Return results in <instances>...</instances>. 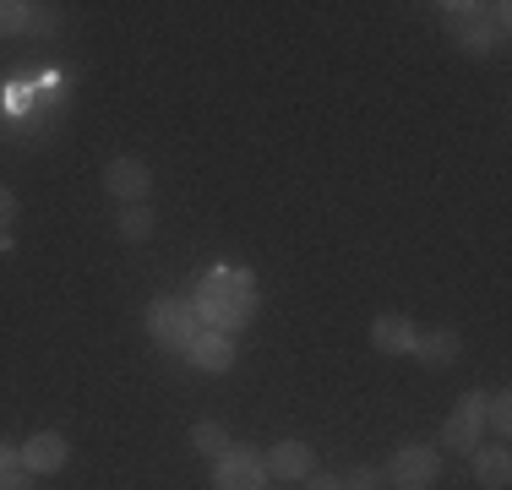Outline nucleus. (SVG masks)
Here are the masks:
<instances>
[{"mask_svg": "<svg viewBox=\"0 0 512 490\" xmlns=\"http://www.w3.org/2000/svg\"><path fill=\"white\" fill-rule=\"evenodd\" d=\"M191 305H197L202 327L235 338L240 327L256 316V278L246 273V267H213V273L197 284V300Z\"/></svg>", "mask_w": 512, "mask_h": 490, "instance_id": "obj_1", "label": "nucleus"}, {"mask_svg": "<svg viewBox=\"0 0 512 490\" xmlns=\"http://www.w3.org/2000/svg\"><path fill=\"white\" fill-rule=\"evenodd\" d=\"M50 28H55V17H50L44 6H33V11H28V33H50Z\"/></svg>", "mask_w": 512, "mask_h": 490, "instance_id": "obj_21", "label": "nucleus"}, {"mask_svg": "<svg viewBox=\"0 0 512 490\" xmlns=\"http://www.w3.org/2000/svg\"><path fill=\"white\" fill-rule=\"evenodd\" d=\"M0 490H33V474H28V469H11V474H0Z\"/></svg>", "mask_w": 512, "mask_h": 490, "instance_id": "obj_20", "label": "nucleus"}, {"mask_svg": "<svg viewBox=\"0 0 512 490\" xmlns=\"http://www.w3.org/2000/svg\"><path fill=\"white\" fill-rule=\"evenodd\" d=\"M104 186H109V196H120V207H126V202H148V191H153V169L142 164V158H109Z\"/></svg>", "mask_w": 512, "mask_h": 490, "instance_id": "obj_7", "label": "nucleus"}, {"mask_svg": "<svg viewBox=\"0 0 512 490\" xmlns=\"http://www.w3.org/2000/svg\"><path fill=\"white\" fill-rule=\"evenodd\" d=\"M387 485L393 490H431L436 480V447H398L393 463H387Z\"/></svg>", "mask_w": 512, "mask_h": 490, "instance_id": "obj_5", "label": "nucleus"}, {"mask_svg": "<svg viewBox=\"0 0 512 490\" xmlns=\"http://www.w3.org/2000/svg\"><path fill=\"white\" fill-rule=\"evenodd\" d=\"M382 485H387L382 469H349V480H344V490H382Z\"/></svg>", "mask_w": 512, "mask_h": 490, "instance_id": "obj_18", "label": "nucleus"}, {"mask_svg": "<svg viewBox=\"0 0 512 490\" xmlns=\"http://www.w3.org/2000/svg\"><path fill=\"white\" fill-rule=\"evenodd\" d=\"M66 452L71 447H66V436H60V431H39V436H28L17 447V469H28L33 480H39V474H55L60 463H66Z\"/></svg>", "mask_w": 512, "mask_h": 490, "instance_id": "obj_8", "label": "nucleus"}, {"mask_svg": "<svg viewBox=\"0 0 512 490\" xmlns=\"http://www.w3.org/2000/svg\"><path fill=\"white\" fill-rule=\"evenodd\" d=\"M28 11L33 6H22V0H0V33H22L28 28Z\"/></svg>", "mask_w": 512, "mask_h": 490, "instance_id": "obj_17", "label": "nucleus"}, {"mask_svg": "<svg viewBox=\"0 0 512 490\" xmlns=\"http://www.w3.org/2000/svg\"><path fill=\"white\" fill-rule=\"evenodd\" d=\"M409 354H420L425 365H436V371H442V365H453L458 354H463V338L453 333V327H431V333H414V349Z\"/></svg>", "mask_w": 512, "mask_h": 490, "instance_id": "obj_11", "label": "nucleus"}, {"mask_svg": "<svg viewBox=\"0 0 512 490\" xmlns=\"http://www.w3.org/2000/svg\"><path fill=\"white\" fill-rule=\"evenodd\" d=\"M213 490H267V463L246 447H229L213 458Z\"/></svg>", "mask_w": 512, "mask_h": 490, "instance_id": "obj_4", "label": "nucleus"}, {"mask_svg": "<svg viewBox=\"0 0 512 490\" xmlns=\"http://www.w3.org/2000/svg\"><path fill=\"white\" fill-rule=\"evenodd\" d=\"M115 235L131 240V245L148 240L153 235V207L148 202H126V207H120V218H115Z\"/></svg>", "mask_w": 512, "mask_h": 490, "instance_id": "obj_14", "label": "nucleus"}, {"mask_svg": "<svg viewBox=\"0 0 512 490\" xmlns=\"http://www.w3.org/2000/svg\"><path fill=\"white\" fill-rule=\"evenodd\" d=\"M148 333L164 343V349H186L191 338L202 333V316L191 300H175V294H158L148 305Z\"/></svg>", "mask_w": 512, "mask_h": 490, "instance_id": "obj_3", "label": "nucleus"}, {"mask_svg": "<svg viewBox=\"0 0 512 490\" xmlns=\"http://www.w3.org/2000/svg\"><path fill=\"white\" fill-rule=\"evenodd\" d=\"M474 480H480L485 490H507L512 485V452L507 447L474 452Z\"/></svg>", "mask_w": 512, "mask_h": 490, "instance_id": "obj_13", "label": "nucleus"}, {"mask_svg": "<svg viewBox=\"0 0 512 490\" xmlns=\"http://www.w3.org/2000/svg\"><path fill=\"white\" fill-rule=\"evenodd\" d=\"M11 218H17V191H11V186H0V235L11 229Z\"/></svg>", "mask_w": 512, "mask_h": 490, "instance_id": "obj_19", "label": "nucleus"}, {"mask_svg": "<svg viewBox=\"0 0 512 490\" xmlns=\"http://www.w3.org/2000/svg\"><path fill=\"white\" fill-rule=\"evenodd\" d=\"M191 447L207 452V458H218V452H229V431L218 420H197L191 425Z\"/></svg>", "mask_w": 512, "mask_h": 490, "instance_id": "obj_15", "label": "nucleus"}, {"mask_svg": "<svg viewBox=\"0 0 512 490\" xmlns=\"http://www.w3.org/2000/svg\"><path fill=\"white\" fill-rule=\"evenodd\" d=\"M371 343H376L382 354H409V349H414V327H409V316H393V311L376 316V322H371Z\"/></svg>", "mask_w": 512, "mask_h": 490, "instance_id": "obj_12", "label": "nucleus"}, {"mask_svg": "<svg viewBox=\"0 0 512 490\" xmlns=\"http://www.w3.org/2000/svg\"><path fill=\"white\" fill-rule=\"evenodd\" d=\"M480 425H485V392H463L458 409L447 414V425H442V447L474 452L480 447Z\"/></svg>", "mask_w": 512, "mask_h": 490, "instance_id": "obj_6", "label": "nucleus"}, {"mask_svg": "<svg viewBox=\"0 0 512 490\" xmlns=\"http://www.w3.org/2000/svg\"><path fill=\"white\" fill-rule=\"evenodd\" d=\"M17 469V447H11V441H0V474H11Z\"/></svg>", "mask_w": 512, "mask_h": 490, "instance_id": "obj_23", "label": "nucleus"}, {"mask_svg": "<svg viewBox=\"0 0 512 490\" xmlns=\"http://www.w3.org/2000/svg\"><path fill=\"white\" fill-rule=\"evenodd\" d=\"M485 425H491L496 436L512 431V398L507 392H491V398H485Z\"/></svg>", "mask_w": 512, "mask_h": 490, "instance_id": "obj_16", "label": "nucleus"}, {"mask_svg": "<svg viewBox=\"0 0 512 490\" xmlns=\"http://www.w3.org/2000/svg\"><path fill=\"white\" fill-rule=\"evenodd\" d=\"M262 463H267V480H306L311 474V447L306 441H278Z\"/></svg>", "mask_w": 512, "mask_h": 490, "instance_id": "obj_10", "label": "nucleus"}, {"mask_svg": "<svg viewBox=\"0 0 512 490\" xmlns=\"http://www.w3.org/2000/svg\"><path fill=\"white\" fill-rule=\"evenodd\" d=\"M306 490H344L338 474H306Z\"/></svg>", "mask_w": 512, "mask_h": 490, "instance_id": "obj_22", "label": "nucleus"}, {"mask_svg": "<svg viewBox=\"0 0 512 490\" xmlns=\"http://www.w3.org/2000/svg\"><path fill=\"white\" fill-rule=\"evenodd\" d=\"M186 354H191V365H197V371L224 376L229 365H235V338H229V333H213V327H202V333L186 343Z\"/></svg>", "mask_w": 512, "mask_h": 490, "instance_id": "obj_9", "label": "nucleus"}, {"mask_svg": "<svg viewBox=\"0 0 512 490\" xmlns=\"http://www.w3.org/2000/svg\"><path fill=\"white\" fill-rule=\"evenodd\" d=\"M447 33L469 49V55H485L496 39L507 33V6H474V0H447L442 6Z\"/></svg>", "mask_w": 512, "mask_h": 490, "instance_id": "obj_2", "label": "nucleus"}]
</instances>
